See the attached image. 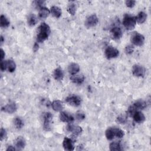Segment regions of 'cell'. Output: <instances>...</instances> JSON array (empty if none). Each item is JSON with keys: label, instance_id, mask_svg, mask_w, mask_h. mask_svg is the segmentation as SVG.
<instances>
[{"label": "cell", "instance_id": "cell-1", "mask_svg": "<svg viewBox=\"0 0 151 151\" xmlns=\"http://www.w3.org/2000/svg\"><path fill=\"white\" fill-rule=\"evenodd\" d=\"M51 33L50 28L45 22L41 24L38 27V33L37 36V41L38 43H43L46 40Z\"/></svg>", "mask_w": 151, "mask_h": 151}, {"label": "cell", "instance_id": "cell-2", "mask_svg": "<svg viewBox=\"0 0 151 151\" xmlns=\"http://www.w3.org/2000/svg\"><path fill=\"white\" fill-rule=\"evenodd\" d=\"M136 24V17L129 14H125L123 20V24L124 27L128 30H132L135 29Z\"/></svg>", "mask_w": 151, "mask_h": 151}, {"label": "cell", "instance_id": "cell-3", "mask_svg": "<svg viewBox=\"0 0 151 151\" xmlns=\"http://www.w3.org/2000/svg\"><path fill=\"white\" fill-rule=\"evenodd\" d=\"M146 107V103L145 101L142 100H138L133 104V105L131 106L129 108L127 113L129 116H132L136 111L144 109Z\"/></svg>", "mask_w": 151, "mask_h": 151}, {"label": "cell", "instance_id": "cell-4", "mask_svg": "<svg viewBox=\"0 0 151 151\" xmlns=\"http://www.w3.org/2000/svg\"><path fill=\"white\" fill-rule=\"evenodd\" d=\"M66 102L69 105L74 106L78 107L81 105L82 99L80 96L77 95H70L66 98Z\"/></svg>", "mask_w": 151, "mask_h": 151}, {"label": "cell", "instance_id": "cell-5", "mask_svg": "<svg viewBox=\"0 0 151 151\" xmlns=\"http://www.w3.org/2000/svg\"><path fill=\"white\" fill-rule=\"evenodd\" d=\"M131 42L136 46H142L145 42L144 36L138 33H134L131 36Z\"/></svg>", "mask_w": 151, "mask_h": 151}, {"label": "cell", "instance_id": "cell-6", "mask_svg": "<svg viewBox=\"0 0 151 151\" xmlns=\"http://www.w3.org/2000/svg\"><path fill=\"white\" fill-rule=\"evenodd\" d=\"M105 54L108 59H112L117 57L119 55V52L116 48L112 46H109L106 48Z\"/></svg>", "mask_w": 151, "mask_h": 151}, {"label": "cell", "instance_id": "cell-7", "mask_svg": "<svg viewBox=\"0 0 151 151\" xmlns=\"http://www.w3.org/2000/svg\"><path fill=\"white\" fill-rule=\"evenodd\" d=\"M66 129L67 131L73 134V138H76L80 135L83 131L82 128L79 126H75L72 124H69L67 126Z\"/></svg>", "mask_w": 151, "mask_h": 151}, {"label": "cell", "instance_id": "cell-8", "mask_svg": "<svg viewBox=\"0 0 151 151\" xmlns=\"http://www.w3.org/2000/svg\"><path fill=\"white\" fill-rule=\"evenodd\" d=\"M53 119V115L51 113L47 112L44 116V129L46 131H51V122Z\"/></svg>", "mask_w": 151, "mask_h": 151}, {"label": "cell", "instance_id": "cell-9", "mask_svg": "<svg viewBox=\"0 0 151 151\" xmlns=\"http://www.w3.org/2000/svg\"><path fill=\"white\" fill-rule=\"evenodd\" d=\"M99 22L98 17L96 14H93L87 18L85 21V26L89 29L96 26Z\"/></svg>", "mask_w": 151, "mask_h": 151}, {"label": "cell", "instance_id": "cell-10", "mask_svg": "<svg viewBox=\"0 0 151 151\" xmlns=\"http://www.w3.org/2000/svg\"><path fill=\"white\" fill-rule=\"evenodd\" d=\"M132 73L136 77H144L145 74V68L139 64H135L132 68Z\"/></svg>", "mask_w": 151, "mask_h": 151}, {"label": "cell", "instance_id": "cell-11", "mask_svg": "<svg viewBox=\"0 0 151 151\" xmlns=\"http://www.w3.org/2000/svg\"><path fill=\"white\" fill-rule=\"evenodd\" d=\"M63 146L66 150H73L74 149V141L73 139L69 138H64L63 142Z\"/></svg>", "mask_w": 151, "mask_h": 151}, {"label": "cell", "instance_id": "cell-12", "mask_svg": "<svg viewBox=\"0 0 151 151\" xmlns=\"http://www.w3.org/2000/svg\"><path fill=\"white\" fill-rule=\"evenodd\" d=\"M17 108L16 104L14 102H10L7 105L3 106L1 109L2 111L10 114L14 113L17 110Z\"/></svg>", "mask_w": 151, "mask_h": 151}, {"label": "cell", "instance_id": "cell-13", "mask_svg": "<svg viewBox=\"0 0 151 151\" xmlns=\"http://www.w3.org/2000/svg\"><path fill=\"white\" fill-rule=\"evenodd\" d=\"M110 35L113 39L114 40H119L123 35L122 30L119 27H113L110 30Z\"/></svg>", "mask_w": 151, "mask_h": 151}, {"label": "cell", "instance_id": "cell-14", "mask_svg": "<svg viewBox=\"0 0 151 151\" xmlns=\"http://www.w3.org/2000/svg\"><path fill=\"white\" fill-rule=\"evenodd\" d=\"M60 119L63 122L71 123L74 121V118L71 115L69 114V113L62 112L60 114Z\"/></svg>", "mask_w": 151, "mask_h": 151}, {"label": "cell", "instance_id": "cell-15", "mask_svg": "<svg viewBox=\"0 0 151 151\" xmlns=\"http://www.w3.org/2000/svg\"><path fill=\"white\" fill-rule=\"evenodd\" d=\"M14 143H15V147L18 150H22L26 145V141H25V139L21 136L18 137L15 139Z\"/></svg>", "mask_w": 151, "mask_h": 151}, {"label": "cell", "instance_id": "cell-16", "mask_svg": "<svg viewBox=\"0 0 151 151\" xmlns=\"http://www.w3.org/2000/svg\"><path fill=\"white\" fill-rule=\"evenodd\" d=\"M132 116L134 121L138 123H142L145 120V115L139 110L136 111Z\"/></svg>", "mask_w": 151, "mask_h": 151}, {"label": "cell", "instance_id": "cell-17", "mask_svg": "<svg viewBox=\"0 0 151 151\" xmlns=\"http://www.w3.org/2000/svg\"><path fill=\"white\" fill-rule=\"evenodd\" d=\"M85 76L83 74L81 75H73L70 77L71 81L76 84L80 85L82 84L85 81Z\"/></svg>", "mask_w": 151, "mask_h": 151}, {"label": "cell", "instance_id": "cell-18", "mask_svg": "<svg viewBox=\"0 0 151 151\" xmlns=\"http://www.w3.org/2000/svg\"><path fill=\"white\" fill-rule=\"evenodd\" d=\"M68 71L71 75H75L80 71V66L78 64L73 63H71L68 67Z\"/></svg>", "mask_w": 151, "mask_h": 151}, {"label": "cell", "instance_id": "cell-19", "mask_svg": "<svg viewBox=\"0 0 151 151\" xmlns=\"http://www.w3.org/2000/svg\"><path fill=\"white\" fill-rule=\"evenodd\" d=\"M52 106L53 109L56 112H60L64 108V103L60 100H56L53 102L52 103Z\"/></svg>", "mask_w": 151, "mask_h": 151}, {"label": "cell", "instance_id": "cell-20", "mask_svg": "<svg viewBox=\"0 0 151 151\" xmlns=\"http://www.w3.org/2000/svg\"><path fill=\"white\" fill-rule=\"evenodd\" d=\"M6 62V69L9 72H14L16 69V64L11 60H5Z\"/></svg>", "mask_w": 151, "mask_h": 151}, {"label": "cell", "instance_id": "cell-21", "mask_svg": "<svg viewBox=\"0 0 151 151\" xmlns=\"http://www.w3.org/2000/svg\"><path fill=\"white\" fill-rule=\"evenodd\" d=\"M54 78L57 80H61L63 79L64 73L61 68H57L53 73Z\"/></svg>", "mask_w": 151, "mask_h": 151}, {"label": "cell", "instance_id": "cell-22", "mask_svg": "<svg viewBox=\"0 0 151 151\" xmlns=\"http://www.w3.org/2000/svg\"><path fill=\"white\" fill-rule=\"evenodd\" d=\"M50 12L52 14L53 16L59 18L61 17L62 15V10L57 6H53L51 7V9H50Z\"/></svg>", "mask_w": 151, "mask_h": 151}, {"label": "cell", "instance_id": "cell-23", "mask_svg": "<svg viewBox=\"0 0 151 151\" xmlns=\"http://www.w3.org/2000/svg\"><path fill=\"white\" fill-rule=\"evenodd\" d=\"M50 13V11L47 8L43 7L40 9L38 15L41 19H45L49 15Z\"/></svg>", "mask_w": 151, "mask_h": 151}, {"label": "cell", "instance_id": "cell-24", "mask_svg": "<svg viewBox=\"0 0 151 151\" xmlns=\"http://www.w3.org/2000/svg\"><path fill=\"white\" fill-rule=\"evenodd\" d=\"M27 22L30 26H34L38 22V18L36 15L31 14L28 17Z\"/></svg>", "mask_w": 151, "mask_h": 151}, {"label": "cell", "instance_id": "cell-25", "mask_svg": "<svg viewBox=\"0 0 151 151\" xmlns=\"http://www.w3.org/2000/svg\"><path fill=\"white\" fill-rule=\"evenodd\" d=\"M146 18H147V14L143 11L140 12L138 14L137 17H136V22H138L139 24H142L145 22V21L146 20Z\"/></svg>", "mask_w": 151, "mask_h": 151}, {"label": "cell", "instance_id": "cell-26", "mask_svg": "<svg viewBox=\"0 0 151 151\" xmlns=\"http://www.w3.org/2000/svg\"><path fill=\"white\" fill-rule=\"evenodd\" d=\"M0 24H1V27L2 28H7L9 27L10 22L4 15H1L0 17Z\"/></svg>", "mask_w": 151, "mask_h": 151}, {"label": "cell", "instance_id": "cell-27", "mask_svg": "<svg viewBox=\"0 0 151 151\" xmlns=\"http://www.w3.org/2000/svg\"><path fill=\"white\" fill-rule=\"evenodd\" d=\"M109 149L112 151H119L122 150L121 145L119 142H112L110 144Z\"/></svg>", "mask_w": 151, "mask_h": 151}, {"label": "cell", "instance_id": "cell-28", "mask_svg": "<svg viewBox=\"0 0 151 151\" xmlns=\"http://www.w3.org/2000/svg\"><path fill=\"white\" fill-rule=\"evenodd\" d=\"M14 125L16 127V128L18 129H21L24 127V122H23L22 120L21 119H20V117H16L14 119Z\"/></svg>", "mask_w": 151, "mask_h": 151}, {"label": "cell", "instance_id": "cell-29", "mask_svg": "<svg viewBox=\"0 0 151 151\" xmlns=\"http://www.w3.org/2000/svg\"><path fill=\"white\" fill-rule=\"evenodd\" d=\"M106 137L108 140H112L115 138V135H114V132H113V128H108L106 131Z\"/></svg>", "mask_w": 151, "mask_h": 151}, {"label": "cell", "instance_id": "cell-30", "mask_svg": "<svg viewBox=\"0 0 151 151\" xmlns=\"http://www.w3.org/2000/svg\"><path fill=\"white\" fill-rule=\"evenodd\" d=\"M67 11L71 15H74L76 12V6L74 3H71L67 7Z\"/></svg>", "mask_w": 151, "mask_h": 151}, {"label": "cell", "instance_id": "cell-31", "mask_svg": "<svg viewBox=\"0 0 151 151\" xmlns=\"http://www.w3.org/2000/svg\"><path fill=\"white\" fill-rule=\"evenodd\" d=\"M113 132H114L115 136L118 138H122L124 135V132L122 130L118 128H113Z\"/></svg>", "mask_w": 151, "mask_h": 151}, {"label": "cell", "instance_id": "cell-32", "mask_svg": "<svg viewBox=\"0 0 151 151\" xmlns=\"http://www.w3.org/2000/svg\"><path fill=\"white\" fill-rule=\"evenodd\" d=\"M86 117L85 113L83 111H78L76 114V119L79 121H82Z\"/></svg>", "mask_w": 151, "mask_h": 151}, {"label": "cell", "instance_id": "cell-33", "mask_svg": "<svg viewBox=\"0 0 151 151\" xmlns=\"http://www.w3.org/2000/svg\"><path fill=\"white\" fill-rule=\"evenodd\" d=\"M124 52H125L126 54L128 55H130L132 54L134 52V47L132 45H127V47H125Z\"/></svg>", "mask_w": 151, "mask_h": 151}, {"label": "cell", "instance_id": "cell-34", "mask_svg": "<svg viewBox=\"0 0 151 151\" xmlns=\"http://www.w3.org/2000/svg\"><path fill=\"white\" fill-rule=\"evenodd\" d=\"M7 136V132L6 129H4V128H1V131H0V139H1V141H2L4 139H5Z\"/></svg>", "mask_w": 151, "mask_h": 151}, {"label": "cell", "instance_id": "cell-35", "mask_svg": "<svg viewBox=\"0 0 151 151\" xmlns=\"http://www.w3.org/2000/svg\"><path fill=\"white\" fill-rule=\"evenodd\" d=\"M126 5L129 8H132L135 6L136 1H134V0H129V1H126Z\"/></svg>", "mask_w": 151, "mask_h": 151}, {"label": "cell", "instance_id": "cell-36", "mask_svg": "<svg viewBox=\"0 0 151 151\" xmlns=\"http://www.w3.org/2000/svg\"><path fill=\"white\" fill-rule=\"evenodd\" d=\"M1 71H4L5 70H6V63H5V60L4 61H1Z\"/></svg>", "mask_w": 151, "mask_h": 151}, {"label": "cell", "instance_id": "cell-37", "mask_svg": "<svg viewBox=\"0 0 151 151\" xmlns=\"http://www.w3.org/2000/svg\"><path fill=\"white\" fill-rule=\"evenodd\" d=\"M0 54H1V60L3 61V60L5 57V52H4V50L2 48H1V50H0Z\"/></svg>", "mask_w": 151, "mask_h": 151}, {"label": "cell", "instance_id": "cell-38", "mask_svg": "<svg viewBox=\"0 0 151 151\" xmlns=\"http://www.w3.org/2000/svg\"><path fill=\"white\" fill-rule=\"evenodd\" d=\"M117 120L120 123H123L125 122V119L123 117H119L117 118Z\"/></svg>", "mask_w": 151, "mask_h": 151}, {"label": "cell", "instance_id": "cell-39", "mask_svg": "<svg viewBox=\"0 0 151 151\" xmlns=\"http://www.w3.org/2000/svg\"><path fill=\"white\" fill-rule=\"evenodd\" d=\"M38 43H36L35 44H34V47H33V50H34V52H37V50H38Z\"/></svg>", "mask_w": 151, "mask_h": 151}, {"label": "cell", "instance_id": "cell-40", "mask_svg": "<svg viewBox=\"0 0 151 151\" xmlns=\"http://www.w3.org/2000/svg\"><path fill=\"white\" fill-rule=\"evenodd\" d=\"M15 150V148L13 146H8L7 149V151H9V150Z\"/></svg>", "mask_w": 151, "mask_h": 151}, {"label": "cell", "instance_id": "cell-41", "mask_svg": "<svg viewBox=\"0 0 151 151\" xmlns=\"http://www.w3.org/2000/svg\"><path fill=\"white\" fill-rule=\"evenodd\" d=\"M0 39H1V44H2L3 43V42H4V37H3V36H1V38H0Z\"/></svg>", "mask_w": 151, "mask_h": 151}]
</instances>
